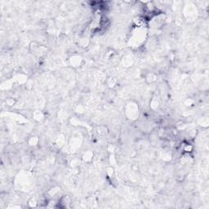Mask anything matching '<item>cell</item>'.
<instances>
[{"mask_svg":"<svg viewBox=\"0 0 209 209\" xmlns=\"http://www.w3.org/2000/svg\"><path fill=\"white\" fill-rule=\"evenodd\" d=\"M124 114L128 120L132 122L137 120L141 114L138 103L135 101H128L124 106Z\"/></svg>","mask_w":209,"mask_h":209,"instance_id":"6da1fadb","label":"cell"},{"mask_svg":"<svg viewBox=\"0 0 209 209\" xmlns=\"http://www.w3.org/2000/svg\"><path fill=\"white\" fill-rule=\"evenodd\" d=\"M69 64L71 67L74 69L81 67L82 65L84 63V59L83 58L81 55L78 54H74L69 58Z\"/></svg>","mask_w":209,"mask_h":209,"instance_id":"7a4b0ae2","label":"cell"},{"mask_svg":"<svg viewBox=\"0 0 209 209\" xmlns=\"http://www.w3.org/2000/svg\"><path fill=\"white\" fill-rule=\"evenodd\" d=\"M29 51L34 55H35L37 57H40L46 52V48L42 45H40L38 42L34 41L29 44Z\"/></svg>","mask_w":209,"mask_h":209,"instance_id":"3957f363","label":"cell"},{"mask_svg":"<svg viewBox=\"0 0 209 209\" xmlns=\"http://www.w3.org/2000/svg\"><path fill=\"white\" fill-rule=\"evenodd\" d=\"M47 195L49 198L59 199L61 197V188L58 185L52 186L47 191Z\"/></svg>","mask_w":209,"mask_h":209,"instance_id":"277c9868","label":"cell"},{"mask_svg":"<svg viewBox=\"0 0 209 209\" xmlns=\"http://www.w3.org/2000/svg\"><path fill=\"white\" fill-rule=\"evenodd\" d=\"M145 80L147 84H153L158 80V75L156 73L152 71L147 72L146 75H145Z\"/></svg>","mask_w":209,"mask_h":209,"instance_id":"5b68a950","label":"cell"},{"mask_svg":"<svg viewBox=\"0 0 209 209\" xmlns=\"http://www.w3.org/2000/svg\"><path fill=\"white\" fill-rule=\"evenodd\" d=\"M93 156H94L93 151L90 150V149H88V150H86L85 152L83 154V155L81 157V160L83 163H89L90 162H92Z\"/></svg>","mask_w":209,"mask_h":209,"instance_id":"8992f818","label":"cell"},{"mask_svg":"<svg viewBox=\"0 0 209 209\" xmlns=\"http://www.w3.org/2000/svg\"><path fill=\"white\" fill-rule=\"evenodd\" d=\"M32 117L36 122L40 123V122H42V121L44 120V119H45V115H44V113H43L42 110H36L33 112Z\"/></svg>","mask_w":209,"mask_h":209,"instance_id":"52a82bcc","label":"cell"},{"mask_svg":"<svg viewBox=\"0 0 209 209\" xmlns=\"http://www.w3.org/2000/svg\"><path fill=\"white\" fill-rule=\"evenodd\" d=\"M27 143H28V145L29 147H36L39 145V137L38 136L32 135V136H30L28 138Z\"/></svg>","mask_w":209,"mask_h":209,"instance_id":"ba28073f","label":"cell"},{"mask_svg":"<svg viewBox=\"0 0 209 209\" xmlns=\"http://www.w3.org/2000/svg\"><path fill=\"white\" fill-rule=\"evenodd\" d=\"M117 78H115V77H113V76L108 77V78H106V84L107 87L110 89L114 88L117 86Z\"/></svg>","mask_w":209,"mask_h":209,"instance_id":"9c48e42d","label":"cell"},{"mask_svg":"<svg viewBox=\"0 0 209 209\" xmlns=\"http://www.w3.org/2000/svg\"><path fill=\"white\" fill-rule=\"evenodd\" d=\"M149 107L153 110H157L159 107V101L156 96H154L149 101Z\"/></svg>","mask_w":209,"mask_h":209,"instance_id":"30bf717a","label":"cell"},{"mask_svg":"<svg viewBox=\"0 0 209 209\" xmlns=\"http://www.w3.org/2000/svg\"><path fill=\"white\" fill-rule=\"evenodd\" d=\"M133 62H134L133 58H132L130 55H127V56H125V57H124V59H123V65H124V66H125V67H130V66H132Z\"/></svg>","mask_w":209,"mask_h":209,"instance_id":"8fae6325","label":"cell"},{"mask_svg":"<svg viewBox=\"0 0 209 209\" xmlns=\"http://www.w3.org/2000/svg\"><path fill=\"white\" fill-rule=\"evenodd\" d=\"M78 137H79V136H73V137L71 138V141L70 143L71 148H74V149L79 148V146L81 145V144H80L81 141H80V140H79Z\"/></svg>","mask_w":209,"mask_h":209,"instance_id":"7c38bea8","label":"cell"},{"mask_svg":"<svg viewBox=\"0 0 209 209\" xmlns=\"http://www.w3.org/2000/svg\"><path fill=\"white\" fill-rule=\"evenodd\" d=\"M184 145H182V150L185 154H190L193 152L194 150V145L190 143H183Z\"/></svg>","mask_w":209,"mask_h":209,"instance_id":"4fadbf2b","label":"cell"},{"mask_svg":"<svg viewBox=\"0 0 209 209\" xmlns=\"http://www.w3.org/2000/svg\"><path fill=\"white\" fill-rule=\"evenodd\" d=\"M17 100L14 98V97H11V96H9V97H7L6 99L4 100V103L5 105L8 107H13L17 104Z\"/></svg>","mask_w":209,"mask_h":209,"instance_id":"5bb4252c","label":"cell"},{"mask_svg":"<svg viewBox=\"0 0 209 209\" xmlns=\"http://www.w3.org/2000/svg\"><path fill=\"white\" fill-rule=\"evenodd\" d=\"M65 138L64 134H60L58 136V137L57 139V145L59 148L63 147L65 145Z\"/></svg>","mask_w":209,"mask_h":209,"instance_id":"9a60e30c","label":"cell"},{"mask_svg":"<svg viewBox=\"0 0 209 209\" xmlns=\"http://www.w3.org/2000/svg\"><path fill=\"white\" fill-rule=\"evenodd\" d=\"M27 204H28L29 208H37V207H38L39 203H38V201H37L34 198H31L28 201Z\"/></svg>","mask_w":209,"mask_h":209,"instance_id":"2e32d148","label":"cell"},{"mask_svg":"<svg viewBox=\"0 0 209 209\" xmlns=\"http://www.w3.org/2000/svg\"><path fill=\"white\" fill-rule=\"evenodd\" d=\"M70 122L71 125H73V126H78L79 124H80V121H79V119H78V117H75V116H74V117H71L70 119Z\"/></svg>","mask_w":209,"mask_h":209,"instance_id":"e0dca14e","label":"cell"},{"mask_svg":"<svg viewBox=\"0 0 209 209\" xmlns=\"http://www.w3.org/2000/svg\"><path fill=\"white\" fill-rule=\"evenodd\" d=\"M89 44V40L87 38H83V39H80V41H79V45L82 47H86L88 46Z\"/></svg>","mask_w":209,"mask_h":209,"instance_id":"ac0fdd59","label":"cell"},{"mask_svg":"<svg viewBox=\"0 0 209 209\" xmlns=\"http://www.w3.org/2000/svg\"><path fill=\"white\" fill-rule=\"evenodd\" d=\"M106 173L108 175V177H111L112 176H113L114 174V170H113V167H109L106 169Z\"/></svg>","mask_w":209,"mask_h":209,"instance_id":"d6986e66","label":"cell"},{"mask_svg":"<svg viewBox=\"0 0 209 209\" xmlns=\"http://www.w3.org/2000/svg\"><path fill=\"white\" fill-rule=\"evenodd\" d=\"M84 110H85V108L83 107V105L79 104V105H78V106H77V109H76L77 113H84Z\"/></svg>","mask_w":209,"mask_h":209,"instance_id":"ffe728a7","label":"cell"},{"mask_svg":"<svg viewBox=\"0 0 209 209\" xmlns=\"http://www.w3.org/2000/svg\"><path fill=\"white\" fill-rule=\"evenodd\" d=\"M194 104V101L192 99H187L185 101V106H191L192 105Z\"/></svg>","mask_w":209,"mask_h":209,"instance_id":"44dd1931","label":"cell"}]
</instances>
